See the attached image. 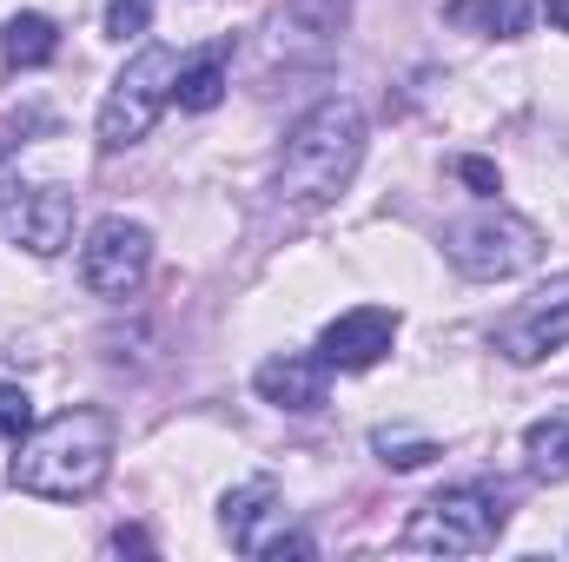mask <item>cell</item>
I'll return each mask as SVG.
<instances>
[{"label": "cell", "instance_id": "6da1fadb", "mask_svg": "<svg viewBox=\"0 0 569 562\" xmlns=\"http://www.w3.org/2000/svg\"><path fill=\"white\" fill-rule=\"evenodd\" d=\"M107 470H113V418L93 404H73L20 436L13 490L40 503H80L107 483Z\"/></svg>", "mask_w": 569, "mask_h": 562}, {"label": "cell", "instance_id": "7a4b0ae2", "mask_svg": "<svg viewBox=\"0 0 569 562\" xmlns=\"http://www.w3.org/2000/svg\"><path fill=\"white\" fill-rule=\"evenodd\" d=\"M358 159H365V113H358V100H318L291 127V140H284L279 192L291 205L318 212V205H331L358 179Z\"/></svg>", "mask_w": 569, "mask_h": 562}, {"label": "cell", "instance_id": "3957f363", "mask_svg": "<svg viewBox=\"0 0 569 562\" xmlns=\"http://www.w3.org/2000/svg\"><path fill=\"white\" fill-rule=\"evenodd\" d=\"M503 536V496L490 483H450L418 503V516L405 523V550L430 556H477Z\"/></svg>", "mask_w": 569, "mask_h": 562}, {"label": "cell", "instance_id": "277c9868", "mask_svg": "<svg viewBox=\"0 0 569 562\" xmlns=\"http://www.w3.org/2000/svg\"><path fill=\"white\" fill-rule=\"evenodd\" d=\"M443 252H450V265L463 272V279H517V272H530L537 259H543V232L523 219V212H510V205H483V212H470V219H457L450 232H443Z\"/></svg>", "mask_w": 569, "mask_h": 562}, {"label": "cell", "instance_id": "5b68a950", "mask_svg": "<svg viewBox=\"0 0 569 562\" xmlns=\"http://www.w3.org/2000/svg\"><path fill=\"white\" fill-rule=\"evenodd\" d=\"M172 80H179V53L172 47H140L127 67H120V80H113V93L100 100V152H127V145H140L152 133V120L172 107Z\"/></svg>", "mask_w": 569, "mask_h": 562}, {"label": "cell", "instance_id": "8992f818", "mask_svg": "<svg viewBox=\"0 0 569 562\" xmlns=\"http://www.w3.org/2000/svg\"><path fill=\"white\" fill-rule=\"evenodd\" d=\"M73 192L53 179H0V239L33 252V259H60L73 245Z\"/></svg>", "mask_w": 569, "mask_h": 562}, {"label": "cell", "instance_id": "52a82bcc", "mask_svg": "<svg viewBox=\"0 0 569 562\" xmlns=\"http://www.w3.org/2000/svg\"><path fill=\"white\" fill-rule=\"evenodd\" d=\"M152 272V232H146L140 219H100L93 232H87V245H80V279L87 291H100V298H133Z\"/></svg>", "mask_w": 569, "mask_h": 562}, {"label": "cell", "instance_id": "ba28073f", "mask_svg": "<svg viewBox=\"0 0 569 562\" xmlns=\"http://www.w3.org/2000/svg\"><path fill=\"white\" fill-rule=\"evenodd\" d=\"M569 344V279L543 284L530 304H517L503 324H497V351L510 358V364H543L550 351H563Z\"/></svg>", "mask_w": 569, "mask_h": 562}, {"label": "cell", "instance_id": "9c48e42d", "mask_svg": "<svg viewBox=\"0 0 569 562\" xmlns=\"http://www.w3.org/2000/svg\"><path fill=\"white\" fill-rule=\"evenodd\" d=\"M391 344H398V311L391 304H358V311H345L318 331V358L331 371H371V364L391 358Z\"/></svg>", "mask_w": 569, "mask_h": 562}, {"label": "cell", "instance_id": "30bf717a", "mask_svg": "<svg viewBox=\"0 0 569 562\" xmlns=\"http://www.w3.org/2000/svg\"><path fill=\"white\" fill-rule=\"evenodd\" d=\"M252 391L272 404V411H291V418H311L325 411V391H331V364L318 351H279L252 371Z\"/></svg>", "mask_w": 569, "mask_h": 562}, {"label": "cell", "instance_id": "8fae6325", "mask_svg": "<svg viewBox=\"0 0 569 562\" xmlns=\"http://www.w3.org/2000/svg\"><path fill=\"white\" fill-rule=\"evenodd\" d=\"M279 523H284V496L272 476H252V483L226 490V503H219V530L246 556H266V543L279 536Z\"/></svg>", "mask_w": 569, "mask_h": 562}, {"label": "cell", "instance_id": "7c38bea8", "mask_svg": "<svg viewBox=\"0 0 569 562\" xmlns=\"http://www.w3.org/2000/svg\"><path fill=\"white\" fill-rule=\"evenodd\" d=\"M443 20L457 33H483V40H523L537 7L530 0H443Z\"/></svg>", "mask_w": 569, "mask_h": 562}, {"label": "cell", "instance_id": "4fadbf2b", "mask_svg": "<svg viewBox=\"0 0 569 562\" xmlns=\"http://www.w3.org/2000/svg\"><path fill=\"white\" fill-rule=\"evenodd\" d=\"M0 53H7V67H47L60 53V27L47 13H13L0 27Z\"/></svg>", "mask_w": 569, "mask_h": 562}, {"label": "cell", "instance_id": "5bb4252c", "mask_svg": "<svg viewBox=\"0 0 569 562\" xmlns=\"http://www.w3.org/2000/svg\"><path fill=\"white\" fill-rule=\"evenodd\" d=\"M172 100H179L186 113H212V107L226 100V53H199V60H179Z\"/></svg>", "mask_w": 569, "mask_h": 562}, {"label": "cell", "instance_id": "9a60e30c", "mask_svg": "<svg viewBox=\"0 0 569 562\" xmlns=\"http://www.w3.org/2000/svg\"><path fill=\"white\" fill-rule=\"evenodd\" d=\"M523 456L537 483H569V418H543L523 430Z\"/></svg>", "mask_w": 569, "mask_h": 562}, {"label": "cell", "instance_id": "2e32d148", "mask_svg": "<svg viewBox=\"0 0 569 562\" xmlns=\"http://www.w3.org/2000/svg\"><path fill=\"white\" fill-rule=\"evenodd\" d=\"M351 20V0H291L284 7V33L305 40V47H331Z\"/></svg>", "mask_w": 569, "mask_h": 562}, {"label": "cell", "instance_id": "e0dca14e", "mask_svg": "<svg viewBox=\"0 0 569 562\" xmlns=\"http://www.w3.org/2000/svg\"><path fill=\"white\" fill-rule=\"evenodd\" d=\"M371 443H378V456H385L391 470H425L430 456H443V450H437L430 436H391V430H378Z\"/></svg>", "mask_w": 569, "mask_h": 562}, {"label": "cell", "instance_id": "ac0fdd59", "mask_svg": "<svg viewBox=\"0 0 569 562\" xmlns=\"http://www.w3.org/2000/svg\"><path fill=\"white\" fill-rule=\"evenodd\" d=\"M152 7H159V0H113V7H107V40H120V47L140 40L146 27H152Z\"/></svg>", "mask_w": 569, "mask_h": 562}, {"label": "cell", "instance_id": "d6986e66", "mask_svg": "<svg viewBox=\"0 0 569 562\" xmlns=\"http://www.w3.org/2000/svg\"><path fill=\"white\" fill-rule=\"evenodd\" d=\"M33 430V398L20 384H0V443H20Z\"/></svg>", "mask_w": 569, "mask_h": 562}, {"label": "cell", "instance_id": "ffe728a7", "mask_svg": "<svg viewBox=\"0 0 569 562\" xmlns=\"http://www.w3.org/2000/svg\"><path fill=\"white\" fill-rule=\"evenodd\" d=\"M457 172H463L477 192H497V165H490V159H457Z\"/></svg>", "mask_w": 569, "mask_h": 562}, {"label": "cell", "instance_id": "44dd1931", "mask_svg": "<svg viewBox=\"0 0 569 562\" xmlns=\"http://www.w3.org/2000/svg\"><path fill=\"white\" fill-rule=\"evenodd\" d=\"M127 550H152V543H146V530H113V556H127Z\"/></svg>", "mask_w": 569, "mask_h": 562}, {"label": "cell", "instance_id": "7402d4cb", "mask_svg": "<svg viewBox=\"0 0 569 562\" xmlns=\"http://www.w3.org/2000/svg\"><path fill=\"white\" fill-rule=\"evenodd\" d=\"M543 13H550V27H557V33H569V0H550Z\"/></svg>", "mask_w": 569, "mask_h": 562}]
</instances>
